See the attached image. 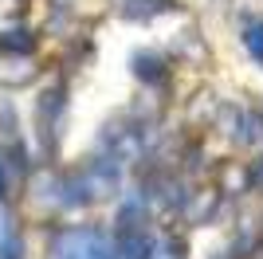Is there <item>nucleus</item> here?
<instances>
[{"instance_id":"obj_3","label":"nucleus","mask_w":263,"mask_h":259,"mask_svg":"<svg viewBox=\"0 0 263 259\" xmlns=\"http://www.w3.org/2000/svg\"><path fill=\"white\" fill-rule=\"evenodd\" d=\"M0 259H24V239H20V232H16L12 220L0 232Z\"/></svg>"},{"instance_id":"obj_1","label":"nucleus","mask_w":263,"mask_h":259,"mask_svg":"<svg viewBox=\"0 0 263 259\" xmlns=\"http://www.w3.org/2000/svg\"><path fill=\"white\" fill-rule=\"evenodd\" d=\"M47 259H114V239L102 228H90V224L59 228L51 236Z\"/></svg>"},{"instance_id":"obj_4","label":"nucleus","mask_w":263,"mask_h":259,"mask_svg":"<svg viewBox=\"0 0 263 259\" xmlns=\"http://www.w3.org/2000/svg\"><path fill=\"white\" fill-rule=\"evenodd\" d=\"M134 59H142V63L157 67V59H154V55H134ZM138 75H142V79H149V83H161V79H165V71H145V67H138Z\"/></svg>"},{"instance_id":"obj_2","label":"nucleus","mask_w":263,"mask_h":259,"mask_svg":"<svg viewBox=\"0 0 263 259\" xmlns=\"http://www.w3.org/2000/svg\"><path fill=\"white\" fill-rule=\"evenodd\" d=\"M240 40H243V47H248V55L263 67V20H248L243 32H240Z\"/></svg>"}]
</instances>
